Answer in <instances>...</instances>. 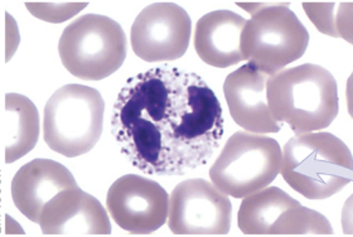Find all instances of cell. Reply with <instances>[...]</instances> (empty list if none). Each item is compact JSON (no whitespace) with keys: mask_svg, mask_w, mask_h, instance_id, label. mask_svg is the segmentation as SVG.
<instances>
[{"mask_svg":"<svg viewBox=\"0 0 353 237\" xmlns=\"http://www.w3.org/2000/svg\"><path fill=\"white\" fill-rule=\"evenodd\" d=\"M220 100L197 74L150 68L119 92L111 132L126 159L149 176H184L203 167L223 136Z\"/></svg>","mask_w":353,"mask_h":237,"instance_id":"1","label":"cell"},{"mask_svg":"<svg viewBox=\"0 0 353 237\" xmlns=\"http://www.w3.org/2000/svg\"><path fill=\"white\" fill-rule=\"evenodd\" d=\"M266 97L274 120L290 126L295 135L325 129L339 115L336 79L314 63L284 68L270 76Z\"/></svg>","mask_w":353,"mask_h":237,"instance_id":"2","label":"cell"},{"mask_svg":"<svg viewBox=\"0 0 353 237\" xmlns=\"http://www.w3.org/2000/svg\"><path fill=\"white\" fill-rule=\"evenodd\" d=\"M281 152V176L307 200H327L352 182V153L333 134L295 135Z\"/></svg>","mask_w":353,"mask_h":237,"instance_id":"3","label":"cell"},{"mask_svg":"<svg viewBox=\"0 0 353 237\" xmlns=\"http://www.w3.org/2000/svg\"><path fill=\"white\" fill-rule=\"evenodd\" d=\"M105 101L86 85L68 83L57 90L44 107V141L66 158L83 156L100 141Z\"/></svg>","mask_w":353,"mask_h":237,"instance_id":"4","label":"cell"},{"mask_svg":"<svg viewBox=\"0 0 353 237\" xmlns=\"http://www.w3.org/2000/svg\"><path fill=\"white\" fill-rule=\"evenodd\" d=\"M59 53L62 65L72 76L100 81L123 66L128 54L125 33L106 15H82L62 32Z\"/></svg>","mask_w":353,"mask_h":237,"instance_id":"5","label":"cell"},{"mask_svg":"<svg viewBox=\"0 0 353 237\" xmlns=\"http://www.w3.org/2000/svg\"><path fill=\"white\" fill-rule=\"evenodd\" d=\"M289 6L272 3L259 10L241 33L243 59L269 77L302 59L308 48V30Z\"/></svg>","mask_w":353,"mask_h":237,"instance_id":"6","label":"cell"},{"mask_svg":"<svg viewBox=\"0 0 353 237\" xmlns=\"http://www.w3.org/2000/svg\"><path fill=\"white\" fill-rule=\"evenodd\" d=\"M281 156L279 143L274 138L237 132L212 164L210 178L222 192L241 200L272 183L280 173Z\"/></svg>","mask_w":353,"mask_h":237,"instance_id":"7","label":"cell"},{"mask_svg":"<svg viewBox=\"0 0 353 237\" xmlns=\"http://www.w3.org/2000/svg\"><path fill=\"white\" fill-rule=\"evenodd\" d=\"M239 229L249 236H332L331 223L304 207L278 187H265L243 197L237 215Z\"/></svg>","mask_w":353,"mask_h":237,"instance_id":"8","label":"cell"},{"mask_svg":"<svg viewBox=\"0 0 353 237\" xmlns=\"http://www.w3.org/2000/svg\"><path fill=\"white\" fill-rule=\"evenodd\" d=\"M232 205L212 182L191 178L170 196L168 226L178 236H225L231 230Z\"/></svg>","mask_w":353,"mask_h":237,"instance_id":"9","label":"cell"},{"mask_svg":"<svg viewBox=\"0 0 353 237\" xmlns=\"http://www.w3.org/2000/svg\"><path fill=\"white\" fill-rule=\"evenodd\" d=\"M191 30V17L181 6L170 1L153 3L132 23V51L150 63L176 61L187 52Z\"/></svg>","mask_w":353,"mask_h":237,"instance_id":"10","label":"cell"},{"mask_svg":"<svg viewBox=\"0 0 353 237\" xmlns=\"http://www.w3.org/2000/svg\"><path fill=\"white\" fill-rule=\"evenodd\" d=\"M106 206L119 227L132 235H150L168 220L170 194L153 179L126 174L108 192Z\"/></svg>","mask_w":353,"mask_h":237,"instance_id":"11","label":"cell"},{"mask_svg":"<svg viewBox=\"0 0 353 237\" xmlns=\"http://www.w3.org/2000/svg\"><path fill=\"white\" fill-rule=\"evenodd\" d=\"M38 225L47 236H109L112 230L103 205L80 187L54 196L43 208Z\"/></svg>","mask_w":353,"mask_h":237,"instance_id":"12","label":"cell"},{"mask_svg":"<svg viewBox=\"0 0 353 237\" xmlns=\"http://www.w3.org/2000/svg\"><path fill=\"white\" fill-rule=\"evenodd\" d=\"M268 79V74L246 63L228 74L223 82V95L230 114L246 132L275 134L283 129V124L275 121L269 110Z\"/></svg>","mask_w":353,"mask_h":237,"instance_id":"13","label":"cell"},{"mask_svg":"<svg viewBox=\"0 0 353 237\" xmlns=\"http://www.w3.org/2000/svg\"><path fill=\"white\" fill-rule=\"evenodd\" d=\"M74 187L79 185L63 164L37 158L15 173L10 189L15 207L32 223H39L46 205L59 192Z\"/></svg>","mask_w":353,"mask_h":237,"instance_id":"14","label":"cell"},{"mask_svg":"<svg viewBox=\"0 0 353 237\" xmlns=\"http://www.w3.org/2000/svg\"><path fill=\"white\" fill-rule=\"evenodd\" d=\"M246 19L232 10H214L199 18L194 32V48L210 66L228 68L245 61L241 33Z\"/></svg>","mask_w":353,"mask_h":237,"instance_id":"15","label":"cell"},{"mask_svg":"<svg viewBox=\"0 0 353 237\" xmlns=\"http://www.w3.org/2000/svg\"><path fill=\"white\" fill-rule=\"evenodd\" d=\"M39 138V114L36 105L21 94H7L1 116V147L4 162L14 163L30 153Z\"/></svg>","mask_w":353,"mask_h":237,"instance_id":"16","label":"cell"},{"mask_svg":"<svg viewBox=\"0 0 353 237\" xmlns=\"http://www.w3.org/2000/svg\"><path fill=\"white\" fill-rule=\"evenodd\" d=\"M305 14L325 36L352 43V3H303Z\"/></svg>","mask_w":353,"mask_h":237,"instance_id":"17","label":"cell"},{"mask_svg":"<svg viewBox=\"0 0 353 237\" xmlns=\"http://www.w3.org/2000/svg\"><path fill=\"white\" fill-rule=\"evenodd\" d=\"M27 10L33 17L38 18L43 22L63 23L74 18L79 14L88 3H74V1H27L26 4Z\"/></svg>","mask_w":353,"mask_h":237,"instance_id":"18","label":"cell"}]
</instances>
